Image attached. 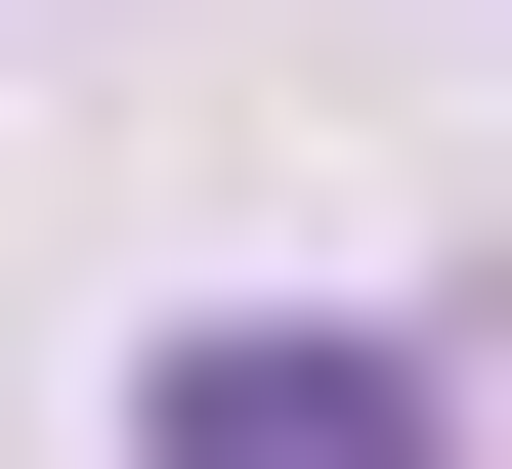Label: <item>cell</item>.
<instances>
[{
	"label": "cell",
	"mask_w": 512,
	"mask_h": 469,
	"mask_svg": "<svg viewBox=\"0 0 512 469\" xmlns=\"http://www.w3.org/2000/svg\"><path fill=\"white\" fill-rule=\"evenodd\" d=\"M171 469H427V427H384V342H171Z\"/></svg>",
	"instance_id": "1"
}]
</instances>
